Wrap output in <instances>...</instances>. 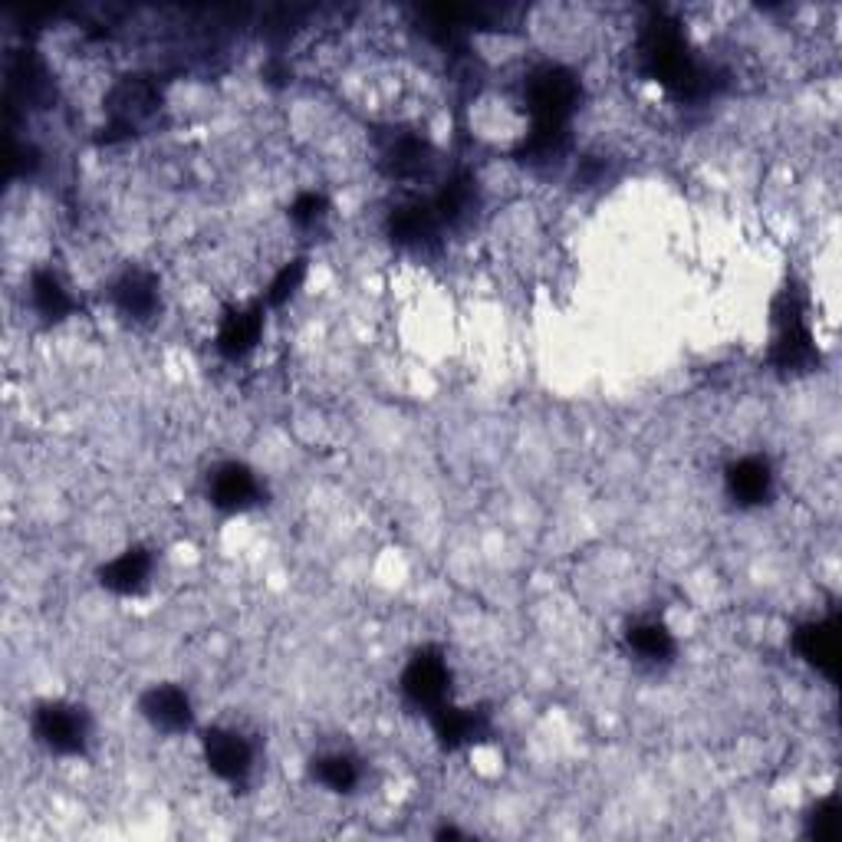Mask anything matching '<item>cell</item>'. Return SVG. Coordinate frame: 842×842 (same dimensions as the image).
Segmentation results:
<instances>
[{
    "label": "cell",
    "mask_w": 842,
    "mask_h": 842,
    "mask_svg": "<svg viewBox=\"0 0 842 842\" xmlns=\"http://www.w3.org/2000/svg\"><path fill=\"white\" fill-rule=\"evenodd\" d=\"M444 688H448V668L438 655H418L408 671H405V692L418 701V705H441L444 701Z\"/></svg>",
    "instance_id": "277c9868"
},
{
    "label": "cell",
    "mask_w": 842,
    "mask_h": 842,
    "mask_svg": "<svg viewBox=\"0 0 842 842\" xmlns=\"http://www.w3.org/2000/svg\"><path fill=\"white\" fill-rule=\"evenodd\" d=\"M629 642H632V648H635L638 655H645V658H661V655H668V651H671V638H668V632H664L661 625H655V622H648V625H635V629H632V635H629Z\"/></svg>",
    "instance_id": "7c38bea8"
},
{
    "label": "cell",
    "mask_w": 842,
    "mask_h": 842,
    "mask_svg": "<svg viewBox=\"0 0 842 842\" xmlns=\"http://www.w3.org/2000/svg\"><path fill=\"white\" fill-rule=\"evenodd\" d=\"M728 484H731V493L744 503H757L767 497L770 490V471L760 457H744L731 467L728 474Z\"/></svg>",
    "instance_id": "52a82bcc"
},
{
    "label": "cell",
    "mask_w": 842,
    "mask_h": 842,
    "mask_svg": "<svg viewBox=\"0 0 842 842\" xmlns=\"http://www.w3.org/2000/svg\"><path fill=\"white\" fill-rule=\"evenodd\" d=\"M813 835L816 839H832L835 835V803L826 800L819 806V816H813Z\"/></svg>",
    "instance_id": "5bb4252c"
},
{
    "label": "cell",
    "mask_w": 842,
    "mask_h": 842,
    "mask_svg": "<svg viewBox=\"0 0 842 842\" xmlns=\"http://www.w3.org/2000/svg\"><path fill=\"white\" fill-rule=\"evenodd\" d=\"M803 651H806L816 664L829 668V664L835 661V638H832V629H829V625H809V629L803 632Z\"/></svg>",
    "instance_id": "4fadbf2b"
},
{
    "label": "cell",
    "mask_w": 842,
    "mask_h": 842,
    "mask_svg": "<svg viewBox=\"0 0 842 842\" xmlns=\"http://www.w3.org/2000/svg\"><path fill=\"white\" fill-rule=\"evenodd\" d=\"M260 335V313L257 309H237L221 326V350L231 356L247 353Z\"/></svg>",
    "instance_id": "ba28073f"
},
{
    "label": "cell",
    "mask_w": 842,
    "mask_h": 842,
    "mask_svg": "<svg viewBox=\"0 0 842 842\" xmlns=\"http://www.w3.org/2000/svg\"><path fill=\"white\" fill-rule=\"evenodd\" d=\"M37 737L57 754H76L86 741V718L73 705H44L34 721Z\"/></svg>",
    "instance_id": "6da1fadb"
},
{
    "label": "cell",
    "mask_w": 842,
    "mask_h": 842,
    "mask_svg": "<svg viewBox=\"0 0 842 842\" xmlns=\"http://www.w3.org/2000/svg\"><path fill=\"white\" fill-rule=\"evenodd\" d=\"M34 300H37L44 316H60V313L70 309V296H66L63 283L53 273H40L34 280Z\"/></svg>",
    "instance_id": "8fae6325"
},
{
    "label": "cell",
    "mask_w": 842,
    "mask_h": 842,
    "mask_svg": "<svg viewBox=\"0 0 842 842\" xmlns=\"http://www.w3.org/2000/svg\"><path fill=\"white\" fill-rule=\"evenodd\" d=\"M142 711H145V718H148L155 728H161V731H168V734H179V731H185V728L192 724V701H188V695H185L182 688H175V685H158V688H151V692L145 695V701H142Z\"/></svg>",
    "instance_id": "7a4b0ae2"
},
{
    "label": "cell",
    "mask_w": 842,
    "mask_h": 842,
    "mask_svg": "<svg viewBox=\"0 0 842 842\" xmlns=\"http://www.w3.org/2000/svg\"><path fill=\"white\" fill-rule=\"evenodd\" d=\"M316 777H319L322 786H329V790H335V793H346V790L359 780V770H356V764H353L350 757L332 754V757H322V760H319Z\"/></svg>",
    "instance_id": "30bf717a"
},
{
    "label": "cell",
    "mask_w": 842,
    "mask_h": 842,
    "mask_svg": "<svg viewBox=\"0 0 842 842\" xmlns=\"http://www.w3.org/2000/svg\"><path fill=\"white\" fill-rule=\"evenodd\" d=\"M208 493H211V500L218 503V508L237 511V508H247V503L254 500L257 480H254V474H251L247 467H241V464H221V467L211 474Z\"/></svg>",
    "instance_id": "5b68a950"
},
{
    "label": "cell",
    "mask_w": 842,
    "mask_h": 842,
    "mask_svg": "<svg viewBox=\"0 0 842 842\" xmlns=\"http://www.w3.org/2000/svg\"><path fill=\"white\" fill-rule=\"evenodd\" d=\"M205 757L224 780H241L251 770V747L237 731H211L205 737Z\"/></svg>",
    "instance_id": "3957f363"
},
{
    "label": "cell",
    "mask_w": 842,
    "mask_h": 842,
    "mask_svg": "<svg viewBox=\"0 0 842 842\" xmlns=\"http://www.w3.org/2000/svg\"><path fill=\"white\" fill-rule=\"evenodd\" d=\"M102 583L115 593H132L142 586V579L148 576V557L142 550H129L122 553L119 560H112L106 570H102Z\"/></svg>",
    "instance_id": "9c48e42d"
},
{
    "label": "cell",
    "mask_w": 842,
    "mask_h": 842,
    "mask_svg": "<svg viewBox=\"0 0 842 842\" xmlns=\"http://www.w3.org/2000/svg\"><path fill=\"white\" fill-rule=\"evenodd\" d=\"M115 300H119V306H122L129 316L145 319V316H151V313H155V303H158L155 280H151L148 273H142V270H132V273H125V277L119 280V286H115Z\"/></svg>",
    "instance_id": "8992f818"
}]
</instances>
